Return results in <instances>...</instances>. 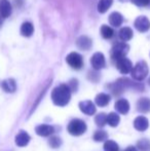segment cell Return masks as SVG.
<instances>
[{
    "mask_svg": "<svg viewBox=\"0 0 150 151\" xmlns=\"http://www.w3.org/2000/svg\"><path fill=\"white\" fill-rule=\"evenodd\" d=\"M95 122L99 127H103L107 123V115L105 113H99L95 117Z\"/></svg>",
    "mask_w": 150,
    "mask_h": 151,
    "instance_id": "26",
    "label": "cell"
},
{
    "mask_svg": "<svg viewBox=\"0 0 150 151\" xmlns=\"http://www.w3.org/2000/svg\"><path fill=\"white\" fill-rule=\"evenodd\" d=\"M68 86H69V88H70V91H73V93L77 91V90H78V81H77V79H75V78L71 79L70 81L68 82Z\"/></svg>",
    "mask_w": 150,
    "mask_h": 151,
    "instance_id": "32",
    "label": "cell"
},
{
    "mask_svg": "<svg viewBox=\"0 0 150 151\" xmlns=\"http://www.w3.org/2000/svg\"><path fill=\"white\" fill-rule=\"evenodd\" d=\"M119 1H120V2H126L128 0H119Z\"/></svg>",
    "mask_w": 150,
    "mask_h": 151,
    "instance_id": "35",
    "label": "cell"
},
{
    "mask_svg": "<svg viewBox=\"0 0 150 151\" xmlns=\"http://www.w3.org/2000/svg\"><path fill=\"white\" fill-rule=\"evenodd\" d=\"M119 147H118L117 143L114 142L113 140H108L104 143V151H118Z\"/></svg>",
    "mask_w": 150,
    "mask_h": 151,
    "instance_id": "27",
    "label": "cell"
},
{
    "mask_svg": "<svg viewBox=\"0 0 150 151\" xmlns=\"http://www.w3.org/2000/svg\"><path fill=\"white\" fill-rule=\"evenodd\" d=\"M131 2L139 7H146L150 4V0H131Z\"/></svg>",
    "mask_w": 150,
    "mask_h": 151,
    "instance_id": "31",
    "label": "cell"
},
{
    "mask_svg": "<svg viewBox=\"0 0 150 151\" xmlns=\"http://www.w3.org/2000/svg\"><path fill=\"white\" fill-rule=\"evenodd\" d=\"M128 50H130V45L126 43L124 41L117 42L112 46L111 48V59L113 62L117 61L118 59H121L128 55Z\"/></svg>",
    "mask_w": 150,
    "mask_h": 151,
    "instance_id": "4",
    "label": "cell"
},
{
    "mask_svg": "<svg viewBox=\"0 0 150 151\" xmlns=\"http://www.w3.org/2000/svg\"><path fill=\"white\" fill-rule=\"evenodd\" d=\"M86 123L81 119H73L69 122L68 127H67V131L70 135L78 137V136L83 135L86 132Z\"/></svg>",
    "mask_w": 150,
    "mask_h": 151,
    "instance_id": "3",
    "label": "cell"
},
{
    "mask_svg": "<svg viewBox=\"0 0 150 151\" xmlns=\"http://www.w3.org/2000/svg\"><path fill=\"white\" fill-rule=\"evenodd\" d=\"M34 32V26L31 22H24L21 26V34L24 37H31Z\"/></svg>",
    "mask_w": 150,
    "mask_h": 151,
    "instance_id": "21",
    "label": "cell"
},
{
    "mask_svg": "<svg viewBox=\"0 0 150 151\" xmlns=\"http://www.w3.org/2000/svg\"><path fill=\"white\" fill-rule=\"evenodd\" d=\"M148 84L150 86V77H149V79H148Z\"/></svg>",
    "mask_w": 150,
    "mask_h": 151,
    "instance_id": "36",
    "label": "cell"
},
{
    "mask_svg": "<svg viewBox=\"0 0 150 151\" xmlns=\"http://www.w3.org/2000/svg\"><path fill=\"white\" fill-rule=\"evenodd\" d=\"M134 26L139 32L141 33H145L150 29V21L148 20V18L145 16H141L135 20L134 22Z\"/></svg>",
    "mask_w": 150,
    "mask_h": 151,
    "instance_id": "8",
    "label": "cell"
},
{
    "mask_svg": "<svg viewBox=\"0 0 150 151\" xmlns=\"http://www.w3.org/2000/svg\"><path fill=\"white\" fill-rule=\"evenodd\" d=\"M149 127V121L145 116H138L134 120V127L139 132H145Z\"/></svg>",
    "mask_w": 150,
    "mask_h": 151,
    "instance_id": "11",
    "label": "cell"
},
{
    "mask_svg": "<svg viewBox=\"0 0 150 151\" xmlns=\"http://www.w3.org/2000/svg\"><path fill=\"white\" fill-rule=\"evenodd\" d=\"M114 108L118 113L128 114V112L130 111V103L126 99H119L115 102Z\"/></svg>",
    "mask_w": 150,
    "mask_h": 151,
    "instance_id": "12",
    "label": "cell"
},
{
    "mask_svg": "<svg viewBox=\"0 0 150 151\" xmlns=\"http://www.w3.org/2000/svg\"><path fill=\"white\" fill-rule=\"evenodd\" d=\"M133 36H134V32H133V30L130 27H123V28H121L119 30V32H118V37H119V39L124 42L130 41L133 38Z\"/></svg>",
    "mask_w": 150,
    "mask_h": 151,
    "instance_id": "19",
    "label": "cell"
},
{
    "mask_svg": "<svg viewBox=\"0 0 150 151\" xmlns=\"http://www.w3.org/2000/svg\"><path fill=\"white\" fill-rule=\"evenodd\" d=\"M71 93L68 84L62 83L55 88L52 91V100L55 105L64 107L70 102L71 99Z\"/></svg>",
    "mask_w": 150,
    "mask_h": 151,
    "instance_id": "1",
    "label": "cell"
},
{
    "mask_svg": "<svg viewBox=\"0 0 150 151\" xmlns=\"http://www.w3.org/2000/svg\"><path fill=\"white\" fill-rule=\"evenodd\" d=\"M137 110L141 113H149L150 112V99L141 98L137 102Z\"/></svg>",
    "mask_w": 150,
    "mask_h": 151,
    "instance_id": "17",
    "label": "cell"
},
{
    "mask_svg": "<svg viewBox=\"0 0 150 151\" xmlns=\"http://www.w3.org/2000/svg\"><path fill=\"white\" fill-rule=\"evenodd\" d=\"M79 109L86 115H94L97 112V108L92 101H82L79 103Z\"/></svg>",
    "mask_w": 150,
    "mask_h": 151,
    "instance_id": "9",
    "label": "cell"
},
{
    "mask_svg": "<svg viewBox=\"0 0 150 151\" xmlns=\"http://www.w3.org/2000/svg\"><path fill=\"white\" fill-rule=\"evenodd\" d=\"M119 121H120V117L117 113L115 112H111L110 114L107 115V123H108L110 127H115L119 124Z\"/></svg>",
    "mask_w": 150,
    "mask_h": 151,
    "instance_id": "23",
    "label": "cell"
},
{
    "mask_svg": "<svg viewBox=\"0 0 150 151\" xmlns=\"http://www.w3.org/2000/svg\"><path fill=\"white\" fill-rule=\"evenodd\" d=\"M124 151H137V148L134 147V146H130V147H128Z\"/></svg>",
    "mask_w": 150,
    "mask_h": 151,
    "instance_id": "33",
    "label": "cell"
},
{
    "mask_svg": "<svg viewBox=\"0 0 150 151\" xmlns=\"http://www.w3.org/2000/svg\"><path fill=\"white\" fill-rule=\"evenodd\" d=\"M94 140L96 142H103V141H106L107 138H108V134L106 133L105 131L103 129H98L96 133L94 134Z\"/></svg>",
    "mask_w": 150,
    "mask_h": 151,
    "instance_id": "25",
    "label": "cell"
},
{
    "mask_svg": "<svg viewBox=\"0 0 150 151\" xmlns=\"http://www.w3.org/2000/svg\"><path fill=\"white\" fill-rule=\"evenodd\" d=\"M90 65L93 69L95 70H101L106 66V60L102 52H95L93 57L90 58Z\"/></svg>",
    "mask_w": 150,
    "mask_h": 151,
    "instance_id": "7",
    "label": "cell"
},
{
    "mask_svg": "<svg viewBox=\"0 0 150 151\" xmlns=\"http://www.w3.org/2000/svg\"><path fill=\"white\" fill-rule=\"evenodd\" d=\"M88 79H90V81L98 82L99 79H100V75H99V73H98V70L94 69V71H90V72H88Z\"/></svg>",
    "mask_w": 150,
    "mask_h": 151,
    "instance_id": "30",
    "label": "cell"
},
{
    "mask_svg": "<svg viewBox=\"0 0 150 151\" xmlns=\"http://www.w3.org/2000/svg\"><path fill=\"white\" fill-rule=\"evenodd\" d=\"M149 73V68L148 65L145 61H140L133 67L131 74H132L133 79L136 81H142L147 77Z\"/></svg>",
    "mask_w": 150,
    "mask_h": 151,
    "instance_id": "2",
    "label": "cell"
},
{
    "mask_svg": "<svg viewBox=\"0 0 150 151\" xmlns=\"http://www.w3.org/2000/svg\"><path fill=\"white\" fill-rule=\"evenodd\" d=\"M35 132H36L37 135L41 136V137H50L54 134L55 129L54 127L48 124H39L36 127Z\"/></svg>",
    "mask_w": 150,
    "mask_h": 151,
    "instance_id": "15",
    "label": "cell"
},
{
    "mask_svg": "<svg viewBox=\"0 0 150 151\" xmlns=\"http://www.w3.org/2000/svg\"><path fill=\"white\" fill-rule=\"evenodd\" d=\"M1 88L5 93H14L17 91V82L12 78H8L1 82Z\"/></svg>",
    "mask_w": 150,
    "mask_h": 151,
    "instance_id": "18",
    "label": "cell"
},
{
    "mask_svg": "<svg viewBox=\"0 0 150 151\" xmlns=\"http://www.w3.org/2000/svg\"><path fill=\"white\" fill-rule=\"evenodd\" d=\"M110 100H111L110 95L105 93H99V95H97L96 99H95V102H96V104L99 107H106L109 104V102H110Z\"/></svg>",
    "mask_w": 150,
    "mask_h": 151,
    "instance_id": "20",
    "label": "cell"
},
{
    "mask_svg": "<svg viewBox=\"0 0 150 151\" xmlns=\"http://www.w3.org/2000/svg\"><path fill=\"white\" fill-rule=\"evenodd\" d=\"M76 45H77V47L81 50H90V47H92L93 41L90 37H88V36L81 35L77 38V40H76Z\"/></svg>",
    "mask_w": 150,
    "mask_h": 151,
    "instance_id": "10",
    "label": "cell"
},
{
    "mask_svg": "<svg viewBox=\"0 0 150 151\" xmlns=\"http://www.w3.org/2000/svg\"><path fill=\"white\" fill-rule=\"evenodd\" d=\"M114 63H115V66L118 69V71L121 74L131 73V71H132V69H133L132 62L128 60V58H126V57H123V58H121V59H118V60L115 61Z\"/></svg>",
    "mask_w": 150,
    "mask_h": 151,
    "instance_id": "6",
    "label": "cell"
},
{
    "mask_svg": "<svg viewBox=\"0 0 150 151\" xmlns=\"http://www.w3.org/2000/svg\"><path fill=\"white\" fill-rule=\"evenodd\" d=\"M101 35L105 39H111L114 36V30L111 28L110 26H107V25H103L101 27Z\"/></svg>",
    "mask_w": 150,
    "mask_h": 151,
    "instance_id": "24",
    "label": "cell"
},
{
    "mask_svg": "<svg viewBox=\"0 0 150 151\" xmlns=\"http://www.w3.org/2000/svg\"><path fill=\"white\" fill-rule=\"evenodd\" d=\"M122 23H123V17H122V14L120 12H111L110 16H109V24L111 26L117 28V27L121 26Z\"/></svg>",
    "mask_w": 150,
    "mask_h": 151,
    "instance_id": "16",
    "label": "cell"
},
{
    "mask_svg": "<svg viewBox=\"0 0 150 151\" xmlns=\"http://www.w3.org/2000/svg\"><path fill=\"white\" fill-rule=\"evenodd\" d=\"M48 144L52 148H59L61 145H62V140H61L60 137L58 136H52L50 137V139L48 140Z\"/></svg>",
    "mask_w": 150,
    "mask_h": 151,
    "instance_id": "29",
    "label": "cell"
},
{
    "mask_svg": "<svg viewBox=\"0 0 150 151\" xmlns=\"http://www.w3.org/2000/svg\"><path fill=\"white\" fill-rule=\"evenodd\" d=\"M137 147L141 151H149L150 150V141L148 139H141L137 143Z\"/></svg>",
    "mask_w": 150,
    "mask_h": 151,
    "instance_id": "28",
    "label": "cell"
},
{
    "mask_svg": "<svg viewBox=\"0 0 150 151\" xmlns=\"http://www.w3.org/2000/svg\"><path fill=\"white\" fill-rule=\"evenodd\" d=\"M12 12L11 4L8 0H0V16L3 19L9 18Z\"/></svg>",
    "mask_w": 150,
    "mask_h": 151,
    "instance_id": "14",
    "label": "cell"
},
{
    "mask_svg": "<svg viewBox=\"0 0 150 151\" xmlns=\"http://www.w3.org/2000/svg\"><path fill=\"white\" fill-rule=\"evenodd\" d=\"M66 62L72 69L80 70L83 67V58L80 54L76 52H72L66 57Z\"/></svg>",
    "mask_w": 150,
    "mask_h": 151,
    "instance_id": "5",
    "label": "cell"
},
{
    "mask_svg": "<svg viewBox=\"0 0 150 151\" xmlns=\"http://www.w3.org/2000/svg\"><path fill=\"white\" fill-rule=\"evenodd\" d=\"M112 3H113V0H99L98 6H97L98 12L100 14H105L111 7Z\"/></svg>",
    "mask_w": 150,
    "mask_h": 151,
    "instance_id": "22",
    "label": "cell"
},
{
    "mask_svg": "<svg viewBox=\"0 0 150 151\" xmlns=\"http://www.w3.org/2000/svg\"><path fill=\"white\" fill-rule=\"evenodd\" d=\"M2 25H3V18H2V17L0 16V28H1Z\"/></svg>",
    "mask_w": 150,
    "mask_h": 151,
    "instance_id": "34",
    "label": "cell"
},
{
    "mask_svg": "<svg viewBox=\"0 0 150 151\" xmlns=\"http://www.w3.org/2000/svg\"><path fill=\"white\" fill-rule=\"evenodd\" d=\"M30 139H31L30 136H29V134L27 133V132L21 131L20 133L16 136L14 142H16L17 146H19V147H25V146L28 145V143L30 142Z\"/></svg>",
    "mask_w": 150,
    "mask_h": 151,
    "instance_id": "13",
    "label": "cell"
}]
</instances>
